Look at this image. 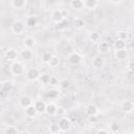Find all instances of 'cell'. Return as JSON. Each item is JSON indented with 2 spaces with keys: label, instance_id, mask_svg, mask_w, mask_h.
Listing matches in <instances>:
<instances>
[{
  "label": "cell",
  "instance_id": "obj_44",
  "mask_svg": "<svg viewBox=\"0 0 134 134\" xmlns=\"http://www.w3.org/2000/svg\"><path fill=\"white\" fill-rule=\"evenodd\" d=\"M76 134H82V133H76Z\"/></svg>",
  "mask_w": 134,
  "mask_h": 134
},
{
  "label": "cell",
  "instance_id": "obj_8",
  "mask_svg": "<svg viewBox=\"0 0 134 134\" xmlns=\"http://www.w3.org/2000/svg\"><path fill=\"white\" fill-rule=\"evenodd\" d=\"M18 103H19V106H20V107H22V108H24V109H25L26 107H28V106L32 105V99H31L28 95L23 94V95H21V96L19 97Z\"/></svg>",
  "mask_w": 134,
  "mask_h": 134
},
{
  "label": "cell",
  "instance_id": "obj_41",
  "mask_svg": "<svg viewBox=\"0 0 134 134\" xmlns=\"http://www.w3.org/2000/svg\"><path fill=\"white\" fill-rule=\"evenodd\" d=\"M128 70L130 71V72H132V70H133V61H130L129 63H128Z\"/></svg>",
  "mask_w": 134,
  "mask_h": 134
},
{
  "label": "cell",
  "instance_id": "obj_27",
  "mask_svg": "<svg viewBox=\"0 0 134 134\" xmlns=\"http://www.w3.org/2000/svg\"><path fill=\"white\" fill-rule=\"evenodd\" d=\"M116 36H117V39L118 40H121V41H127L128 40V32L126 31V30H119V31H117L116 32Z\"/></svg>",
  "mask_w": 134,
  "mask_h": 134
},
{
  "label": "cell",
  "instance_id": "obj_29",
  "mask_svg": "<svg viewBox=\"0 0 134 134\" xmlns=\"http://www.w3.org/2000/svg\"><path fill=\"white\" fill-rule=\"evenodd\" d=\"M114 47H115L116 50H118V49H124V48L126 47V42L117 39V40L114 42Z\"/></svg>",
  "mask_w": 134,
  "mask_h": 134
},
{
  "label": "cell",
  "instance_id": "obj_35",
  "mask_svg": "<svg viewBox=\"0 0 134 134\" xmlns=\"http://www.w3.org/2000/svg\"><path fill=\"white\" fill-rule=\"evenodd\" d=\"M2 88H3V90H4L5 92H9V91L13 89V85H12V83L6 82V83H4V84H3Z\"/></svg>",
  "mask_w": 134,
  "mask_h": 134
},
{
  "label": "cell",
  "instance_id": "obj_30",
  "mask_svg": "<svg viewBox=\"0 0 134 134\" xmlns=\"http://www.w3.org/2000/svg\"><path fill=\"white\" fill-rule=\"evenodd\" d=\"M49 79H50V74H48V73H41V75L39 77V81L42 84H48Z\"/></svg>",
  "mask_w": 134,
  "mask_h": 134
},
{
  "label": "cell",
  "instance_id": "obj_23",
  "mask_svg": "<svg viewBox=\"0 0 134 134\" xmlns=\"http://www.w3.org/2000/svg\"><path fill=\"white\" fill-rule=\"evenodd\" d=\"M70 6H71V8H73L75 10H80V9L84 8L82 0H72V1H70Z\"/></svg>",
  "mask_w": 134,
  "mask_h": 134
},
{
  "label": "cell",
  "instance_id": "obj_38",
  "mask_svg": "<svg viewBox=\"0 0 134 134\" xmlns=\"http://www.w3.org/2000/svg\"><path fill=\"white\" fill-rule=\"evenodd\" d=\"M64 26H65V25H63V21H62V22L55 24V29H57V30H61L62 28H64Z\"/></svg>",
  "mask_w": 134,
  "mask_h": 134
},
{
  "label": "cell",
  "instance_id": "obj_9",
  "mask_svg": "<svg viewBox=\"0 0 134 134\" xmlns=\"http://www.w3.org/2000/svg\"><path fill=\"white\" fill-rule=\"evenodd\" d=\"M91 64L94 68H102L105 65V59L100 55H95L91 60Z\"/></svg>",
  "mask_w": 134,
  "mask_h": 134
},
{
  "label": "cell",
  "instance_id": "obj_12",
  "mask_svg": "<svg viewBox=\"0 0 134 134\" xmlns=\"http://www.w3.org/2000/svg\"><path fill=\"white\" fill-rule=\"evenodd\" d=\"M24 114L28 118H36V116L38 115V113H37V111H36V109L34 107V104L30 105V106H28V107H26L24 109Z\"/></svg>",
  "mask_w": 134,
  "mask_h": 134
},
{
  "label": "cell",
  "instance_id": "obj_5",
  "mask_svg": "<svg viewBox=\"0 0 134 134\" xmlns=\"http://www.w3.org/2000/svg\"><path fill=\"white\" fill-rule=\"evenodd\" d=\"M68 61L72 65H77V64H80L82 62V55L77 51H72L68 55Z\"/></svg>",
  "mask_w": 134,
  "mask_h": 134
},
{
  "label": "cell",
  "instance_id": "obj_42",
  "mask_svg": "<svg viewBox=\"0 0 134 134\" xmlns=\"http://www.w3.org/2000/svg\"><path fill=\"white\" fill-rule=\"evenodd\" d=\"M18 134H30L28 131H26V130H23V131H21L20 133H18Z\"/></svg>",
  "mask_w": 134,
  "mask_h": 134
},
{
  "label": "cell",
  "instance_id": "obj_31",
  "mask_svg": "<svg viewBox=\"0 0 134 134\" xmlns=\"http://www.w3.org/2000/svg\"><path fill=\"white\" fill-rule=\"evenodd\" d=\"M18 133H19L18 130L13 126H8L4 129V134H18Z\"/></svg>",
  "mask_w": 134,
  "mask_h": 134
},
{
  "label": "cell",
  "instance_id": "obj_14",
  "mask_svg": "<svg viewBox=\"0 0 134 134\" xmlns=\"http://www.w3.org/2000/svg\"><path fill=\"white\" fill-rule=\"evenodd\" d=\"M51 18L52 20L55 22V23H60L63 21L64 19V16H63V13L61 9H54L52 13H51Z\"/></svg>",
  "mask_w": 134,
  "mask_h": 134
},
{
  "label": "cell",
  "instance_id": "obj_45",
  "mask_svg": "<svg viewBox=\"0 0 134 134\" xmlns=\"http://www.w3.org/2000/svg\"><path fill=\"white\" fill-rule=\"evenodd\" d=\"M0 84H1V80H0Z\"/></svg>",
  "mask_w": 134,
  "mask_h": 134
},
{
  "label": "cell",
  "instance_id": "obj_33",
  "mask_svg": "<svg viewBox=\"0 0 134 134\" xmlns=\"http://www.w3.org/2000/svg\"><path fill=\"white\" fill-rule=\"evenodd\" d=\"M59 83H60V81H59V79L57 76L50 75V79H49V82H48L49 85H51V86H59Z\"/></svg>",
  "mask_w": 134,
  "mask_h": 134
},
{
  "label": "cell",
  "instance_id": "obj_19",
  "mask_svg": "<svg viewBox=\"0 0 134 134\" xmlns=\"http://www.w3.org/2000/svg\"><path fill=\"white\" fill-rule=\"evenodd\" d=\"M97 49L100 53H107L110 49V46H109V43L108 42H99L98 46H97Z\"/></svg>",
  "mask_w": 134,
  "mask_h": 134
},
{
  "label": "cell",
  "instance_id": "obj_13",
  "mask_svg": "<svg viewBox=\"0 0 134 134\" xmlns=\"http://www.w3.org/2000/svg\"><path fill=\"white\" fill-rule=\"evenodd\" d=\"M83 1V6L89 10H92L94 8H96V6L98 5V1L97 0H82Z\"/></svg>",
  "mask_w": 134,
  "mask_h": 134
},
{
  "label": "cell",
  "instance_id": "obj_28",
  "mask_svg": "<svg viewBox=\"0 0 134 134\" xmlns=\"http://www.w3.org/2000/svg\"><path fill=\"white\" fill-rule=\"evenodd\" d=\"M48 130H49L50 134H59V132H60V128H59L58 124H55V122H52L48 127Z\"/></svg>",
  "mask_w": 134,
  "mask_h": 134
},
{
  "label": "cell",
  "instance_id": "obj_15",
  "mask_svg": "<svg viewBox=\"0 0 134 134\" xmlns=\"http://www.w3.org/2000/svg\"><path fill=\"white\" fill-rule=\"evenodd\" d=\"M85 112H86V114H87L88 116L97 115V113H98V109H97L96 106H94V105H92V104H89V105L86 106V108H85Z\"/></svg>",
  "mask_w": 134,
  "mask_h": 134
},
{
  "label": "cell",
  "instance_id": "obj_2",
  "mask_svg": "<svg viewBox=\"0 0 134 134\" xmlns=\"http://www.w3.org/2000/svg\"><path fill=\"white\" fill-rule=\"evenodd\" d=\"M9 69H10V72H12L14 75H21V74H23V72H24V67H23V65H22L20 62H18V61L13 62V63L10 64V66H9Z\"/></svg>",
  "mask_w": 134,
  "mask_h": 134
},
{
  "label": "cell",
  "instance_id": "obj_43",
  "mask_svg": "<svg viewBox=\"0 0 134 134\" xmlns=\"http://www.w3.org/2000/svg\"><path fill=\"white\" fill-rule=\"evenodd\" d=\"M127 134H133V132H129V133H127Z\"/></svg>",
  "mask_w": 134,
  "mask_h": 134
},
{
  "label": "cell",
  "instance_id": "obj_39",
  "mask_svg": "<svg viewBox=\"0 0 134 134\" xmlns=\"http://www.w3.org/2000/svg\"><path fill=\"white\" fill-rule=\"evenodd\" d=\"M96 134H109V132L106 130V129H98Z\"/></svg>",
  "mask_w": 134,
  "mask_h": 134
},
{
  "label": "cell",
  "instance_id": "obj_20",
  "mask_svg": "<svg viewBox=\"0 0 134 134\" xmlns=\"http://www.w3.org/2000/svg\"><path fill=\"white\" fill-rule=\"evenodd\" d=\"M20 55H21V58H22L23 60L27 61V60H30V59L34 57V52H32L30 49H26V48H24V49L21 51Z\"/></svg>",
  "mask_w": 134,
  "mask_h": 134
},
{
  "label": "cell",
  "instance_id": "obj_22",
  "mask_svg": "<svg viewBox=\"0 0 134 134\" xmlns=\"http://www.w3.org/2000/svg\"><path fill=\"white\" fill-rule=\"evenodd\" d=\"M60 58L58 57V55H55V54H51V57H50V59H49V61H48V65L50 66V67H57V66H59V64H60Z\"/></svg>",
  "mask_w": 134,
  "mask_h": 134
},
{
  "label": "cell",
  "instance_id": "obj_4",
  "mask_svg": "<svg viewBox=\"0 0 134 134\" xmlns=\"http://www.w3.org/2000/svg\"><path fill=\"white\" fill-rule=\"evenodd\" d=\"M58 126L60 128V131H62V132L69 131V129L71 127V120L68 117H61L58 122Z\"/></svg>",
  "mask_w": 134,
  "mask_h": 134
},
{
  "label": "cell",
  "instance_id": "obj_24",
  "mask_svg": "<svg viewBox=\"0 0 134 134\" xmlns=\"http://www.w3.org/2000/svg\"><path fill=\"white\" fill-rule=\"evenodd\" d=\"M59 86H60V88H61V89H63V90H67V89H69V88H70L71 83H70V81H69V80H67V79H63V80H61V81H60Z\"/></svg>",
  "mask_w": 134,
  "mask_h": 134
},
{
  "label": "cell",
  "instance_id": "obj_16",
  "mask_svg": "<svg viewBox=\"0 0 134 134\" xmlns=\"http://www.w3.org/2000/svg\"><path fill=\"white\" fill-rule=\"evenodd\" d=\"M23 45H24V48L31 50V48L36 45V40H35V38H32V37H26V38L23 40Z\"/></svg>",
  "mask_w": 134,
  "mask_h": 134
},
{
  "label": "cell",
  "instance_id": "obj_3",
  "mask_svg": "<svg viewBox=\"0 0 134 134\" xmlns=\"http://www.w3.org/2000/svg\"><path fill=\"white\" fill-rule=\"evenodd\" d=\"M40 75H41V72H40V70L38 69V68H30V69H28V71L26 72V80L27 81H29V82H35V81H37V80H39V77H40Z\"/></svg>",
  "mask_w": 134,
  "mask_h": 134
},
{
  "label": "cell",
  "instance_id": "obj_7",
  "mask_svg": "<svg viewBox=\"0 0 134 134\" xmlns=\"http://www.w3.org/2000/svg\"><path fill=\"white\" fill-rule=\"evenodd\" d=\"M4 57H5V59H6L7 61H10V62L13 63V62L17 61V59H18V52H17L16 49H14V48H8V49L5 51Z\"/></svg>",
  "mask_w": 134,
  "mask_h": 134
},
{
  "label": "cell",
  "instance_id": "obj_17",
  "mask_svg": "<svg viewBox=\"0 0 134 134\" xmlns=\"http://www.w3.org/2000/svg\"><path fill=\"white\" fill-rule=\"evenodd\" d=\"M57 109H58V106H57L53 102H50V103L46 104L45 112H46L48 115H54L55 112H57Z\"/></svg>",
  "mask_w": 134,
  "mask_h": 134
},
{
  "label": "cell",
  "instance_id": "obj_25",
  "mask_svg": "<svg viewBox=\"0 0 134 134\" xmlns=\"http://www.w3.org/2000/svg\"><path fill=\"white\" fill-rule=\"evenodd\" d=\"M60 95V91L57 90V89H50L47 93H46V96L50 99H55L58 96Z\"/></svg>",
  "mask_w": 134,
  "mask_h": 134
},
{
  "label": "cell",
  "instance_id": "obj_36",
  "mask_svg": "<svg viewBox=\"0 0 134 134\" xmlns=\"http://www.w3.org/2000/svg\"><path fill=\"white\" fill-rule=\"evenodd\" d=\"M97 115H92V116H89L88 117V121L90 122V124H95L96 121H97Z\"/></svg>",
  "mask_w": 134,
  "mask_h": 134
},
{
  "label": "cell",
  "instance_id": "obj_26",
  "mask_svg": "<svg viewBox=\"0 0 134 134\" xmlns=\"http://www.w3.org/2000/svg\"><path fill=\"white\" fill-rule=\"evenodd\" d=\"M73 24H74L75 28L82 29V28L84 27V25H85V21H84V19H82V18H75L74 21H73Z\"/></svg>",
  "mask_w": 134,
  "mask_h": 134
},
{
  "label": "cell",
  "instance_id": "obj_34",
  "mask_svg": "<svg viewBox=\"0 0 134 134\" xmlns=\"http://www.w3.org/2000/svg\"><path fill=\"white\" fill-rule=\"evenodd\" d=\"M90 40H91L92 42H97V41L99 40V34L96 32V31L91 32V35H90Z\"/></svg>",
  "mask_w": 134,
  "mask_h": 134
},
{
  "label": "cell",
  "instance_id": "obj_10",
  "mask_svg": "<svg viewBox=\"0 0 134 134\" xmlns=\"http://www.w3.org/2000/svg\"><path fill=\"white\" fill-rule=\"evenodd\" d=\"M10 5L15 9H23L26 7L27 1L26 0H13L10 1Z\"/></svg>",
  "mask_w": 134,
  "mask_h": 134
},
{
  "label": "cell",
  "instance_id": "obj_21",
  "mask_svg": "<svg viewBox=\"0 0 134 134\" xmlns=\"http://www.w3.org/2000/svg\"><path fill=\"white\" fill-rule=\"evenodd\" d=\"M127 57H128V52H127V50L124 48V49H118V50H115V58L117 59V60H125V59H127Z\"/></svg>",
  "mask_w": 134,
  "mask_h": 134
},
{
  "label": "cell",
  "instance_id": "obj_32",
  "mask_svg": "<svg viewBox=\"0 0 134 134\" xmlns=\"http://www.w3.org/2000/svg\"><path fill=\"white\" fill-rule=\"evenodd\" d=\"M109 128H110V131L113 132V133H117L119 131V125L115 121H112L110 125H109Z\"/></svg>",
  "mask_w": 134,
  "mask_h": 134
},
{
  "label": "cell",
  "instance_id": "obj_18",
  "mask_svg": "<svg viewBox=\"0 0 134 134\" xmlns=\"http://www.w3.org/2000/svg\"><path fill=\"white\" fill-rule=\"evenodd\" d=\"M25 24H26L27 26H29V27H35V26L38 24V19H37V17L34 16V15L28 16V17L26 18Z\"/></svg>",
  "mask_w": 134,
  "mask_h": 134
},
{
  "label": "cell",
  "instance_id": "obj_40",
  "mask_svg": "<svg viewBox=\"0 0 134 134\" xmlns=\"http://www.w3.org/2000/svg\"><path fill=\"white\" fill-rule=\"evenodd\" d=\"M64 113V109L62 108V107H58V109H57V112H55V114H58V115H62Z\"/></svg>",
  "mask_w": 134,
  "mask_h": 134
},
{
  "label": "cell",
  "instance_id": "obj_6",
  "mask_svg": "<svg viewBox=\"0 0 134 134\" xmlns=\"http://www.w3.org/2000/svg\"><path fill=\"white\" fill-rule=\"evenodd\" d=\"M120 109L122 112L125 113H132L133 112V109H134V104L132 100H124L121 103V106H120Z\"/></svg>",
  "mask_w": 134,
  "mask_h": 134
},
{
  "label": "cell",
  "instance_id": "obj_37",
  "mask_svg": "<svg viewBox=\"0 0 134 134\" xmlns=\"http://www.w3.org/2000/svg\"><path fill=\"white\" fill-rule=\"evenodd\" d=\"M50 57H51V54H50L49 52H44V53H43V61L46 62V63H48Z\"/></svg>",
  "mask_w": 134,
  "mask_h": 134
},
{
  "label": "cell",
  "instance_id": "obj_1",
  "mask_svg": "<svg viewBox=\"0 0 134 134\" xmlns=\"http://www.w3.org/2000/svg\"><path fill=\"white\" fill-rule=\"evenodd\" d=\"M10 30H12V32L14 35H22L25 31V25L21 20L17 19L12 23Z\"/></svg>",
  "mask_w": 134,
  "mask_h": 134
},
{
  "label": "cell",
  "instance_id": "obj_11",
  "mask_svg": "<svg viewBox=\"0 0 134 134\" xmlns=\"http://www.w3.org/2000/svg\"><path fill=\"white\" fill-rule=\"evenodd\" d=\"M34 107L37 111L38 114H42L45 112V109H46V103L44 100H36L35 104H34Z\"/></svg>",
  "mask_w": 134,
  "mask_h": 134
}]
</instances>
